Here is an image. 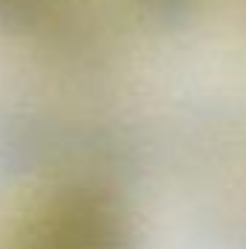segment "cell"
Wrapping results in <instances>:
<instances>
[{
	"instance_id": "cell-1",
	"label": "cell",
	"mask_w": 246,
	"mask_h": 249,
	"mask_svg": "<svg viewBox=\"0 0 246 249\" xmlns=\"http://www.w3.org/2000/svg\"><path fill=\"white\" fill-rule=\"evenodd\" d=\"M9 249H136V229L116 191L96 180H67L23 209Z\"/></svg>"
},
{
	"instance_id": "cell-2",
	"label": "cell",
	"mask_w": 246,
	"mask_h": 249,
	"mask_svg": "<svg viewBox=\"0 0 246 249\" xmlns=\"http://www.w3.org/2000/svg\"><path fill=\"white\" fill-rule=\"evenodd\" d=\"M64 0H0L3 35H38L61 12Z\"/></svg>"
},
{
	"instance_id": "cell-3",
	"label": "cell",
	"mask_w": 246,
	"mask_h": 249,
	"mask_svg": "<svg viewBox=\"0 0 246 249\" xmlns=\"http://www.w3.org/2000/svg\"><path fill=\"white\" fill-rule=\"evenodd\" d=\"M136 6L154 26L177 29V26H185L191 20L200 0H136Z\"/></svg>"
}]
</instances>
